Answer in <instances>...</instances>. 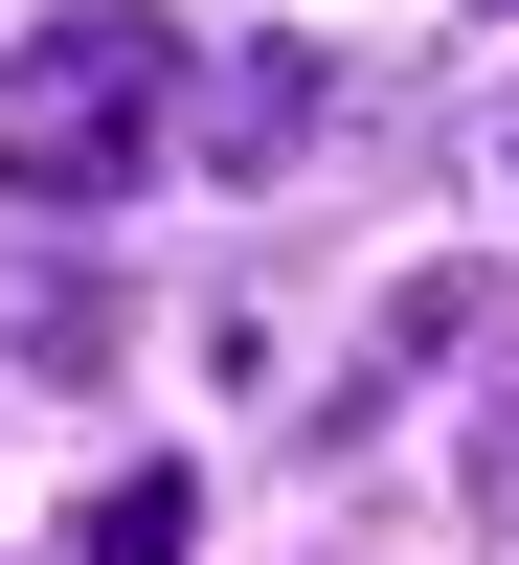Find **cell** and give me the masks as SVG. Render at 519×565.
<instances>
[{
	"label": "cell",
	"mask_w": 519,
	"mask_h": 565,
	"mask_svg": "<svg viewBox=\"0 0 519 565\" xmlns=\"http://www.w3.org/2000/svg\"><path fill=\"white\" fill-rule=\"evenodd\" d=\"M159 114H181V45L136 0H90V23H45V68H0V181L45 226H90V204L159 181Z\"/></svg>",
	"instance_id": "obj_1"
},
{
	"label": "cell",
	"mask_w": 519,
	"mask_h": 565,
	"mask_svg": "<svg viewBox=\"0 0 519 565\" xmlns=\"http://www.w3.org/2000/svg\"><path fill=\"white\" fill-rule=\"evenodd\" d=\"M68 543H90V565H181V543H204V476H181V452H136V476H90Z\"/></svg>",
	"instance_id": "obj_2"
},
{
	"label": "cell",
	"mask_w": 519,
	"mask_h": 565,
	"mask_svg": "<svg viewBox=\"0 0 519 565\" xmlns=\"http://www.w3.org/2000/svg\"><path fill=\"white\" fill-rule=\"evenodd\" d=\"M294 114H316V45H249V68H226V159H271Z\"/></svg>",
	"instance_id": "obj_3"
}]
</instances>
